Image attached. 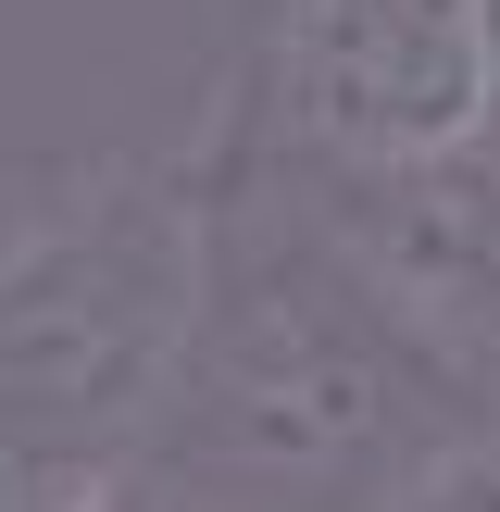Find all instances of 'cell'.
<instances>
[{"mask_svg": "<svg viewBox=\"0 0 500 512\" xmlns=\"http://www.w3.org/2000/svg\"><path fill=\"white\" fill-rule=\"evenodd\" d=\"M213 288V150L38 163L0 200V500H150Z\"/></svg>", "mask_w": 500, "mask_h": 512, "instance_id": "2", "label": "cell"}, {"mask_svg": "<svg viewBox=\"0 0 500 512\" xmlns=\"http://www.w3.org/2000/svg\"><path fill=\"white\" fill-rule=\"evenodd\" d=\"M500 138V0H238L213 150L400 175Z\"/></svg>", "mask_w": 500, "mask_h": 512, "instance_id": "3", "label": "cell"}, {"mask_svg": "<svg viewBox=\"0 0 500 512\" xmlns=\"http://www.w3.org/2000/svg\"><path fill=\"white\" fill-rule=\"evenodd\" d=\"M463 425L475 400L325 213L275 163L213 150V288L150 438V500H425Z\"/></svg>", "mask_w": 500, "mask_h": 512, "instance_id": "1", "label": "cell"}, {"mask_svg": "<svg viewBox=\"0 0 500 512\" xmlns=\"http://www.w3.org/2000/svg\"><path fill=\"white\" fill-rule=\"evenodd\" d=\"M275 175L375 275V300L425 338V363L475 413H500V138L450 150V163H400V175H300V163Z\"/></svg>", "mask_w": 500, "mask_h": 512, "instance_id": "4", "label": "cell"}]
</instances>
